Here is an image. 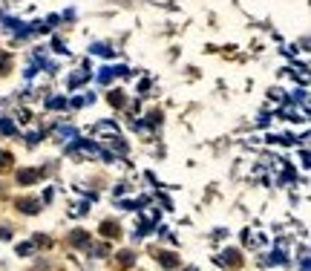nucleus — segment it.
I'll return each instance as SVG.
<instances>
[{
	"mask_svg": "<svg viewBox=\"0 0 311 271\" xmlns=\"http://www.w3.org/2000/svg\"><path fill=\"white\" fill-rule=\"evenodd\" d=\"M17 179H20V185H32L35 179H38V170H20Z\"/></svg>",
	"mask_w": 311,
	"mask_h": 271,
	"instance_id": "1",
	"label": "nucleus"
},
{
	"mask_svg": "<svg viewBox=\"0 0 311 271\" xmlns=\"http://www.w3.org/2000/svg\"><path fill=\"white\" fill-rule=\"evenodd\" d=\"M17 208H23L26 214H35V211H38V202H32V199H23V202H17Z\"/></svg>",
	"mask_w": 311,
	"mask_h": 271,
	"instance_id": "2",
	"label": "nucleus"
},
{
	"mask_svg": "<svg viewBox=\"0 0 311 271\" xmlns=\"http://www.w3.org/2000/svg\"><path fill=\"white\" fill-rule=\"evenodd\" d=\"M104 234H107V237H110V234H118V225H115V222H104Z\"/></svg>",
	"mask_w": 311,
	"mask_h": 271,
	"instance_id": "3",
	"label": "nucleus"
},
{
	"mask_svg": "<svg viewBox=\"0 0 311 271\" xmlns=\"http://www.w3.org/2000/svg\"><path fill=\"white\" fill-rule=\"evenodd\" d=\"M156 257L162 260L164 266H176V257H173V254H156Z\"/></svg>",
	"mask_w": 311,
	"mask_h": 271,
	"instance_id": "4",
	"label": "nucleus"
},
{
	"mask_svg": "<svg viewBox=\"0 0 311 271\" xmlns=\"http://www.w3.org/2000/svg\"><path fill=\"white\" fill-rule=\"evenodd\" d=\"M9 159H12V156H9V153H3V150H0V170H3V168H9V165H12V162H9Z\"/></svg>",
	"mask_w": 311,
	"mask_h": 271,
	"instance_id": "5",
	"label": "nucleus"
}]
</instances>
